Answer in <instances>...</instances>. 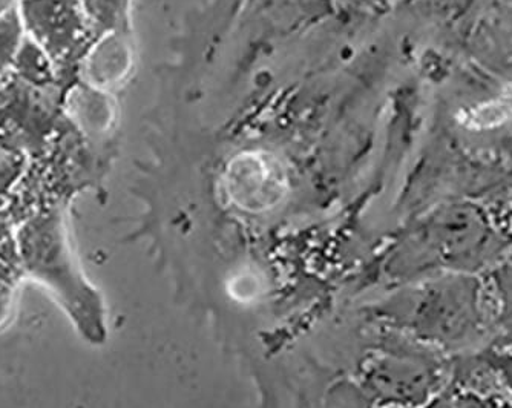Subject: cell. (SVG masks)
<instances>
[{"label": "cell", "instance_id": "6da1fadb", "mask_svg": "<svg viewBox=\"0 0 512 408\" xmlns=\"http://www.w3.org/2000/svg\"><path fill=\"white\" fill-rule=\"evenodd\" d=\"M20 272L40 284L88 343L106 338L102 297L86 280L69 240L62 209L48 208L20 224L16 232Z\"/></svg>", "mask_w": 512, "mask_h": 408}, {"label": "cell", "instance_id": "7a4b0ae2", "mask_svg": "<svg viewBox=\"0 0 512 408\" xmlns=\"http://www.w3.org/2000/svg\"><path fill=\"white\" fill-rule=\"evenodd\" d=\"M421 267L433 277L485 275L512 249V234L473 198L456 197L437 206L422 224Z\"/></svg>", "mask_w": 512, "mask_h": 408}, {"label": "cell", "instance_id": "3957f363", "mask_svg": "<svg viewBox=\"0 0 512 408\" xmlns=\"http://www.w3.org/2000/svg\"><path fill=\"white\" fill-rule=\"evenodd\" d=\"M414 329L439 349H476L491 333V306L483 275L447 274L431 278L414 306Z\"/></svg>", "mask_w": 512, "mask_h": 408}, {"label": "cell", "instance_id": "277c9868", "mask_svg": "<svg viewBox=\"0 0 512 408\" xmlns=\"http://www.w3.org/2000/svg\"><path fill=\"white\" fill-rule=\"evenodd\" d=\"M73 0H20V16L33 37L59 65L74 31Z\"/></svg>", "mask_w": 512, "mask_h": 408}, {"label": "cell", "instance_id": "5b68a950", "mask_svg": "<svg viewBox=\"0 0 512 408\" xmlns=\"http://www.w3.org/2000/svg\"><path fill=\"white\" fill-rule=\"evenodd\" d=\"M483 278L491 306V346L512 347V249Z\"/></svg>", "mask_w": 512, "mask_h": 408}, {"label": "cell", "instance_id": "8992f818", "mask_svg": "<svg viewBox=\"0 0 512 408\" xmlns=\"http://www.w3.org/2000/svg\"><path fill=\"white\" fill-rule=\"evenodd\" d=\"M25 398L20 338L0 333V408H22Z\"/></svg>", "mask_w": 512, "mask_h": 408}, {"label": "cell", "instance_id": "52a82bcc", "mask_svg": "<svg viewBox=\"0 0 512 408\" xmlns=\"http://www.w3.org/2000/svg\"><path fill=\"white\" fill-rule=\"evenodd\" d=\"M53 66V60L39 43L33 37L25 36L13 62L16 76L28 85L42 88L53 83L56 73Z\"/></svg>", "mask_w": 512, "mask_h": 408}, {"label": "cell", "instance_id": "ba28073f", "mask_svg": "<svg viewBox=\"0 0 512 408\" xmlns=\"http://www.w3.org/2000/svg\"><path fill=\"white\" fill-rule=\"evenodd\" d=\"M25 27L17 7L0 16V74L8 73L13 68L17 51L25 39Z\"/></svg>", "mask_w": 512, "mask_h": 408}, {"label": "cell", "instance_id": "9c48e42d", "mask_svg": "<svg viewBox=\"0 0 512 408\" xmlns=\"http://www.w3.org/2000/svg\"><path fill=\"white\" fill-rule=\"evenodd\" d=\"M476 358L496 376L505 390L506 399L512 404V347L486 346L477 352Z\"/></svg>", "mask_w": 512, "mask_h": 408}, {"label": "cell", "instance_id": "30bf717a", "mask_svg": "<svg viewBox=\"0 0 512 408\" xmlns=\"http://www.w3.org/2000/svg\"><path fill=\"white\" fill-rule=\"evenodd\" d=\"M25 171V157L13 149H0V204Z\"/></svg>", "mask_w": 512, "mask_h": 408}, {"label": "cell", "instance_id": "8fae6325", "mask_svg": "<svg viewBox=\"0 0 512 408\" xmlns=\"http://www.w3.org/2000/svg\"><path fill=\"white\" fill-rule=\"evenodd\" d=\"M450 408H512V404L500 396L486 395L477 390H459L453 393Z\"/></svg>", "mask_w": 512, "mask_h": 408}, {"label": "cell", "instance_id": "7c38bea8", "mask_svg": "<svg viewBox=\"0 0 512 408\" xmlns=\"http://www.w3.org/2000/svg\"><path fill=\"white\" fill-rule=\"evenodd\" d=\"M16 301V284L11 280L0 278V333L4 332L11 320Z\"/></svg>", "mask_w": 512, "mask_h": 408}, {"label": "cell", "instance_id": "4fadbf2b", "mask_svg": "<svg viewBox=\"0 0 512 408\" xmlns=\"http://www.w3.org/2000/svg\"><path fill=\"white\" fill-rule=\"evenodd\" d=\"M468 2L470 0H437V4L442 7V10L447 11L448 14H453V17L465 11Z\"/></svg>", "mask_w": 512, "mask_h": 408}, {"label": "cell", "instance_id": "5bb4252c", "mask_svg": "<svg viewBox=\"0 0 512 408\" xmlns=\"http://www.w3.org/2000/svg\"><path fill=\"white\" fill-rule=\"evenodd\" d=\"M14 2H16V0H0V16H4L5 13L13 10V8L16 7Z\"/></svg>", "mask_w": 512, "mask_h": 408}]
</instances>
